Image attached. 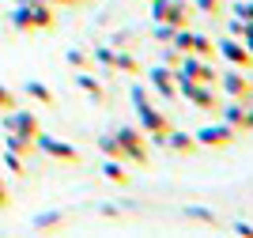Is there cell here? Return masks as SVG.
Masks as SVG:
<instances>
[{
  "label": "cell",
  "mask_w": 253,
  "mask_h": 238,
  "mask_svg": "<svg viewBox=\"0 0 253 238\" xmlns=\"http://www.w3.org/2000/svg\"><path fill=\"white\" fill-rule=\"evenodd\" d=\"M4 163H8V170L23 174V155H19V151H8V155H4Z\"/></svg>",
  "instance_id": "25"
},
{
  "label": "cell",
  "mask_w": 253,
  "mask_h": 238,
  "mask_svg": "<svg viewBox=\"0 0 253 238\" xmlns=\"http://www.w3.org/2000/svg\"><path fill=\"white\" fill-rule=\"evenodd\" d=\"M114 57H117V49H114V46H95V49H91V61H95V64H102L106 72H114Z\"/></svg>",
  "instance_id": "17"
},
{
  "label": "cell",
  "mask_w": 253,
  "mask_h": 238,
  "mask_svg": "<svg viewBox=\"0 0 253 238\" xmlns=\"http://www.w3.org/2000/svg\"><path fill=\"white\" fill-rule=\"evenodd\" d=\"M148 8H151V23H170L174 31L189 27L193 15H197V8L185 0H148Z\"/></svg>",
  "instance_id": "3"
},
{
  "label": "cell",
  "mask_w": 253,
  "mask_h": 238,
  "mask_svg": "<svg viewBox=\"0 0 253 238\" xmlns=\"http://www.w3.org/2000/svg\"><path fill=\"white\" fill-rule=\"evenodd\" d=\"M57 223H64V216H42L38 219V227H57Z\"/></svg>",
  "instance_id": "30"
},
{
  "label": "cell",
  "mask_w": 253,
  "mask_h": 238,
  "mask_svg": "<svg viewBox=\"0 0 253 238\" xmlns=\"http://www.w3.org/2000/svg\"><path fill=\"white\" fill-rule=\"evenodd\" d=\"M178 72L189 76L193 83H219V72H215V61H204V57H197V53H181L178 61Z\"/></svg>",
  "instance_id": "7"
},
{
  "label": "cell",
  "mask_w": 253,
  "mask_h": 238,
  "mask_svg": "<svg viewBox=\"0 0 253 238\" xmlns=\"http://www.w3.org/2000/svg\"><path fill=\"white\" fill-rule=\"evenodd\" d=\"M193 8L201 11V15H211V19H219V15H223V0H193Z\"/></svg>",
  "instance_id": "20"
},
{
  "label": "cell",
  "mask_w": 253,
  "mask_h": 238,
  "mask_svg": "<svg viewBox=\"0 0 253 238\" xmlns=\"http://www.w3.org/2000/svg\"><path fill=\"white\" fill-rule=\"evenodd\" d=\"M148 83H151V91H155L159 98H167V102H174V98H178L174 68H167V64H151V68H148Z\"/></svg>",
  "instance_id": "9"
},
{
  "label": "cell",
  "mask_w": 253,
  "mask_h": 238,
  "mask_svg": "<svg viewBox=\"0 0 253 238\" xmlns=\"http://www.w3.org/2000/svg\"><path fill=\"white\" fill-rule=\"evenodd\" d=\"M98 151H102L106 159H121V163H125V155H121V144H117V136H114V133H106L102 140H98Z\"/></svg>",
  "instance_id": "19"
},
{
  "label": "cell",
  "mask_w": 253,
  "mask_h": 238,
  "mask_svg": "<svg viewBox=\"0 0 253 238\" xmlns=\"http://www.w3.org/2000/svg\"><path fill=\"white\" fill-rule=\"evenodd\" d=\"M0 106H4V110H15V98H11L8 87H0Z\"/></svg>",
  "instance_id": "29"
},
{
  "label": "cell",
  "mask_w": 253,
  "mask_h": 238,
  "mask_svg": "<svg viewBox=\"0 0 253 238\" xmlns=\"http://www.w3.org/2000/svg\"><path fill=\"white\" fill-rule=\"evenodd\" d=\"M27 95H31L34 102H42V106H49V102H53V91L45 87L42 80H27Z\"/></svg>",
  "instance_id": "18"
},
{
  "label": "cell",
  "mask_w": 253,
  "mask_h": 238,
  "mask_svg": "<svg viewBox=\"0 0 253 238\" xmlns=\"http://www.w3.org/2000/svg\"><path fill=\"white\" fill-rule=\"evenodd\" d=\"M128 163H121V159H106L102 163V178L110 182V186H128Z\"/></svg>",
  "instance_id": "14"
},
{
  "label": "cell",
  "mask_w": 253,
  "mask_h": 238,
  "mask_svg": "<svg viewBox=\"0 0 253 238\" xmlns=\"http://www.w3.org/2000/svg\"><path fill=\"white\" fill-rule=\"evenodd\" d=\"M4 129H8V133H23V136H38L42 133V121H38V114H31V110H15V114L4 117Z\"/></svg>",
  "instance_id": "11"
},
{
  "label": "cell",
  "mask_w": 253,
  "mask_h": 238,
  "mask_svg": "<svg viewBox=\"0 0 253 238\" xmlns=\"http://www.w3.org/2000/svg\"><path fill=\"white\" fill-rule=\"evenodd\" d=\"M215 57H223L231 68H242V72H250V68H253V53L246 49L242 38H231V34H227L223 42H215Z\"/></svg>",
  "instance_id": "8"
},
{
  "label": "cell",
  "mask_w": 253,
  "mask_h": 238,
  "mask_svg": "<svg viewBox=\"0 0 253 238\" xmlns=\"http://www.w3.org/2000/svg\"><path fill=\"white\" fill-rule=\"evenodd\" d=\"M72 80H76V87H80L84 95H91L95 102H106V87H102V80H98V76H91L87 68H76Z\"/></svg>",
  "instance_id": "13"
},
{
  "label": "cell",
  "mask_w": 253,
  "mask_h": 238,
  "mask_svg": "<svg viewBox=\"0 0 253 238\" xmlns=\"http://www.w3.org/2000/svg\"><path fill=\"white\" fill-rule=\"evenodd\" d=\"M34 147L45 151L49 159H57V163H68V166H76L80 159H84L76 144H68V140H61V136H49V133H38V136H34Z\"/></svg>",
  "instance_id": "5"
},
{
  "label": "cell",
  "mask_w": 253,
  "mask_h": 238,
  "mask_svg": "<svg viewBox=\"0 0 253 238\" xmlns=\"http://www.w3.org/2000/svg\"><path fill=\"white\" fill-rule=\"evenodd\" d=\"M11 23H15V31H23V34L49 31V27H53V8H49V0H19V8H15Z\"/></svg>",
  "instance_id": "2"
},
{
  "label": "cell",
  "mask_w": 253,
  "mask_h": 238,
  "mask_svg": "<svg viewBox=\"0 0 253 238\" xmlns=\"http://www.w3.org/2000/svg\"><path fill=\"white\" fill-rule=\"evenodd\" d=\"M128 102H132V110H136V121H140V133L148 136V144L151 147H163L167 144V133L174 129L170 125V117L159 110L155 102H151V95H148V83H132L128 87Z\"/></svg>",
  "instance_id": "1"
},
{
  "label": "cell",
  "mask_w": 253,
  "mask_h": 238,
  "mask_svg": "<svg viewBox=\"0 0 253 238\" xmlns=\"http://www.w3.org/2000/svg\"><path fill=\"white\" fill-rule=\"evenodd\" d=\"M163 147H167V151H174V155H193V151H197V136L185 133V129H170Z\"/></svg>",
  "instance_id": "12"
},
{
  "label": "cell",
  "mask_w": 253,
  "mask_h": 238,
  "mask_svg": "<svg viewBox=\"0 0 253 238\" xmlns=\"http://www.w3.org/2000/svg\"><path fill=\"white\" fill-rule=\"evenodd\" d=\"M234 235H242V238H253V223H246V219H238V223H234Z\"/></svg>",
  "instance_id": "27"
},
{
  "label": "cell",
  "mask_w": 253,
  "mask_h": 238,
  "mask_svg": "<svg viewBox=\"0 0 253 238\" xmlns=\"http://www.w3.org/2000/svg\"><path fill=\"white\" fill-rule=\"evenodd\" d=\"M8 204V189H4V182H0V208Z\"/></svg>",
  "instance_id": "32"
},
{
  "label": "cell",
  "mask_w": 253,
  "mask_h": 238,
  "mask_svg": "<svg viewBox=\"0 0 253 238\" xmlns=\"http://www.w3.org/2000/svg\"><path fill=\"white\" fill-rule=\"evenodd\" d=\"M185 216H189V219H204V223H215V216H211V212H204V208H189Z\"/></svg>",
  "instance_id": "26"
},
{
  "label": "cell",
  "mask_w": 253,
  "mask_h": 238,
  "mask_svg": "<svg viewBox=\"0 0 253 238\" xmlns=\"http://www.w3.org/2000/svg\"><path fill=\"white\" fill-rule=\"evenodd\" d=\"M234 19H242L246 27H253V0H242V4H234Z\"/></svg>",
  "instance_id": "23"
},
{
  "label": "cell",
  "mask_w": 253,
  "mask_h": 238,
  "mask_svg": "<svg viewBox=\"0 0 253 238\" xmlns=\"http://www.w3.org/2000/svg\"><path fill=\"white\" fill-rule=\"evenodd\" d=\"M242 133H253V98L246 102V121H242Z\"/></svg>",
  "instance_id": "28"
},
{
  "label": "cell",
  "mask_w": 253,
  "mask_h": 238,
  "mask_svg": "<svg viewBox=\"0 0 253 238\" xmlns=\"http://www.w3.org/2000/svg\"><path fill=\"white\" fill-rule=\"evenodd\" d=\"M117 144H121V155H125V163L132 166H148V136L140 133V129H132V125H121V129H114Z\"/></svg>",
  "instance_id": "4"
},
{
  "label": "cell",
  "mask_w": 253,
  "mask_h": 238,
  "mask_svg": "<svg viewBox=\"0 0 253 238\" xmlns=\"http://www.w3.org/2000/svg\"><path fill=\"white\" fill-rule=\"evenodd\" d=\"M49 4H61V8H76V4H84V0H49Z\"/></svg>",
  "instance_id": "31"
},
{
  "label": "cell",
  "mask_w": 253,
  "mask_h": 238,
  "mask_svg": "<svg viewBox=\"0 0 253 238\" xmlns=\"http://www.w3.org/2000/svg\"><path fill=\"white\" fill-rule=\"evenodd\" d=\"M151 38L163 42V46H170V38H174V27H170V23H151Z\"/></svg>",
  "instance_id": "22"
},
{
  "label": "cell",
  "mask_w": 253,
  "mask_h": 238,
  "mask_svg": "<svg viewBox=\"0 0 253 238\" xmlns=\"http://www.w3.org/2000/svg\"><path fill=\"white\" fill-rule=\"evenodd\" d=\"M219 87H223L227 98H238V102H250L253 98V83H250V76H246L242 68H231L227 76H219Z\"/></svg>",
  "instance_id": "10"
},
{
  "label": "cell",
  "mask_w": 253,
  "mask_h": 238,
  "mask_svg": "<svg viewBox=\"0 0 253 238\" xmlns=\"http://www.w3.org/2000/svg\"><path fill=\"white\" fill-rule=\"evenodd\" d=\"M64 61L72 64V68H91V49H68Z\"/></svg>",
  "instance_id": "21"
},
{
  "label": "cell",
  "mask_w": 253,
  "mask_h": 238,
  "mask_svg": "<svg viewBox=\"0 0 253 238\" xmlns=\"http://www.w3.org/2000/svg\"><path fill=\"white\" fill-rule=\"evenodd\" d=\"M114 72H125V76H140L144 68H140V57H136V53H128V49H117V57H114Z\"/></svg>",
  "instance_id": "15"
},
{
  "label": "cell",
  "mask_w": 253,
  "mask_h": 238,
  "mask_svg": "<svg viewBox=\"0 0 253 238\" xmlns=\"http://www.w3.org/2000/svg\"><path fill=\"white\" fill-rule=\"evenodd\" d=\"M178 61H181V49L167 46V49H163V64H167V68H178Z\"/></svg>",
  "instance_id": "24"
},
{
  "label": "cell",
  "mask_w": 253,
  "mask_h": 238,
  "mask_svg": "<svg viewBox=\"0 0 253 238\" xmlns=\"http://www.w3.org/2000/svg\"><path fill=\"white\" fill-rule=\"evenodd\" d=\"M197 57H204V61H215V42L208 38V34H193V49Z\"/></svg>",
  "instance_id": "16"
},
{
  "label": "cell",
  "mask_w": 253,
  "mask_h": 238,
  "mask_svg": "<svg viewBox=\"0 0 253 238\" xmlns=\"http://www.w3.org/2000/svg\"><path fill=\"white\" fill-rule=\"evenodd\" d=\"M193 136H197V147H215L219 151V147H231L238 140V129H231L227 121H211V125H201Z\"/></svg>",
  "instance_id": "6"
}]
</instances>
